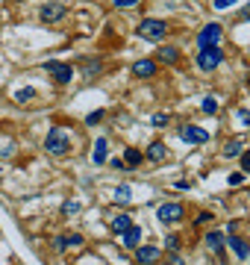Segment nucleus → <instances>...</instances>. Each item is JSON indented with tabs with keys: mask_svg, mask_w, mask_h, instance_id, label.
<instances>
[{
	"mask_svg": "<svg viewBox=\"0 0 250 265\" xmlns=\"http://www.w3.org/2000/svg\"><path fill=\"white\" fill-rule=\"evenodd\" d=\"M174 189H177V192H186V189H191V183H188V180H180V183H174Z\"/></svg>",
	"mask_w": 250,
	"mask_h": 265,
	"instance_id": "c9c22d12",
	"label": "nucleus"
},
{
	"mask_svg": "<svg viewBox=\"0 0 250 265\" xmlns=\"http://www.w3.org/2000/svg\"><path fill=\"white\" fill-rule=\"evenodd\" d=\"M156 56H159V62H165V65H174V62L180 59V47H159Z\"/></svg>",
	"mask_w": 250,
	"mask_h": 265,
	"instance_id": "a211bd4d",
	"label": "nucleus"
},
{
	"mask_svg": "<svg viewBox=\"0 0 250 265\" xmlns=\"http://www.w3.org/2000/svg\"><path fill=\"white\" fill-rule=\"evenodd\" d=\"M242 171H245V174H250V150H245V153H242Z\"/></svg>",
	"mask_w": 250,
	"mask_h": 265,
	"instance_id": "c756f323",
	"label": "nucleus"
},
{
	"mask_svg": "<svg viewBox=\"0 0 250 265\" xmlns=\"http://www.w3.org/2000/svg\"><path fill=\"white\" fill-rule=\"evenodd\" d=\"M124 165H126V171H135V168L141 165V150H135V147H126L124 150Z\"/></svg>",
	"mask_w": 250,
	"mask_h": 265,
	"instance_id": "2eb2a0df",
	"label": "nucleus"
},
{
	"mask_svg": "<svg viewBox=\"0 0 250 265\" xmlns=\"http://www.w3.org/2000/svg\"><path fill=\"white\" fill-rule=\"evenodd\" d=\"M224 233H218V230H212V233H206V251H212V254H221L224 251Z\"/></svg>",
	"mask_w": 250,
	"mask_h": 265,
	"instance_id": "4468645a",
	"label": "nucleus"
},
{
	"mask_svg": "<svg viewBox=\"0 0 250 265\" xmlns=\"http://www.w3.org/2000/svg\"><path fill=\"white\" fill-rule=\"evenodd\" d=\"M250 18V6H245V9H242V21H248Z\"/></svg>",
	"mask_w": 250,
	"mask_h": 265,
	"instance_id": "58836bf2",
	"label": "nucleus"
},
{
	"mask_svg": "<svg viewBox=\"0 0 250 265\" xmlns=\"http://www.w3.org/2000/svg\"><path fill=\"white\" fill-rule=\"evenodd\" d=\"M132 74H135L138 80H147V77L156 74V62H153V59H138V62L132 65Z\"/></svg>",
	"mask_w": 250,
	"mask_h": 265,
	"instance_id": "f8f14e48",
	"label": "nucleus"
},
{
	"mask_svg": "<svg viewBox=\"0 0 250 265\" xmlns=\"http://www.w3.org/2000/svg\"><path fill=\"white\" fill-rule=\"evenodd\" d=\"M135 263L138 265H153V263H159V248H153V245H138L135 248Z\"/></svg>",
	"mask_w": 250,
	"mask_h": 265,
	"instance_id": "1a4fd4ad",
	"label": "nucleus"
},
{
	"mask_svg": "<svg viewBox=\"0 0 250 265\" xmlns=\"http://www.w3.org/2000/svg\"><path fill=\"white\" fill-rule=\"evenodd\" d=\"M112 3H115L118 9H129V6H135L138 0H112Z\"/></svg>",
	"mask_w": 250,
	"mask_h": 265,
	"instance_id": "7c9ffc66",
	"label": "nucleus"
},
{
	"mask_svg": "<svg viewBox=\"0 0 250 265\" xmlns=\"http://www.w3.org/2000/svg\"><path fill=\"white\" fill-rule=\"evenodd\" d=\"M80 209H83V203H80V200H65V203H62V212H65V215H77Z\"/></svg>",
	"mask_w": 250,
	"mask_h": 265,
	"instance_id": "5701e85b",
	"label": "nucleus"
},
{
	"mask_svg": "<svg viewBox=\"0 0 250 265\" xmlns=\"http://www.w3.org/2000/svg\"><path fill=\"white\" fill-rule=\"evenodd\" d=\"M153 265H171V263H162V260H159V263H153Z\"/></svg>",
	"mask_w": 250,
	"mask_h": 265,
	"instance_id": "ea45409f",
	"label": "nucleus"
},
{
	"mask_svg": "<svg viewBox=\"0 0 250 265\" xmlns=\"http://www.w3.org/2000/svg\"><path fill=\"white\" fill-rule=\"evenodd\" d=\"M109 224H112V233H115V236H121L124 230H129V227H132V218H129L126 212H121V215H115Z\"/></svg>",
	"mask_w": 250,
	"mask_h": 265,
	"instance_id": "dca6fc26",
	"label": "nucleus"
},
{
	"mask_svg": "<svg viewBox=\"0 0 250 265\" xmlns=\"http://www.w3.org/2000/svg\"><path fill=\"white\" fill-rule=\"evenodd\" d=\"M221 62H224V50H221L218 44L200 47V53H197V68H200V71H215Z\"/></svg>",
	"mask_w": 250,
	"mask_h": 265,
	"instance_id": "7ed1b4c3",
	"label": "nucleus"
},
{
	"mask_svg": "<svg viewBox=\"0 0 250 265\" xmlns=\"http://www.w3.org/2000/svg\"><path fill=\"white\" fill-rule=\"evenodd\" d=\"M224 242H227V245L236 251V257H239V260H250V245L242 239V236H227Z\"/></svg>",
	"mask_w": 250,
	"mask_h": 265,
	"instance_id": "9d476101",
	"label": "nucleus"
},
{
	"mask_svg": "<svg viewBox=\"0 0 250 265\" xmlns=\"http://www.w3.org/2000/svg\"><path fill=\"white\" fill-rule=\"evenodd\" d=\"M109 165L115 168V171H126V165H124V159H118V156H112V162Z\"/></svg>",
	"mask_w": 250,
	"mask_h": 265,
	"instance_id": "473e14b6",
	"label": "nucleus"
},
{
	"mask_svg": "<svg viewBox=\"0 0 250 265\" xmlns=\"http://www.w3.org/2000/svg\"><path fill=\"white\" fill-rule=\"evenodd\" d=\"M100 121H103V109H94V112H89V115H86V124H89V127L100 124Z\"/></svg>",
	"mask_w": 250,
	"mask_h": 265,
	"instance_id": "393cba45",
	"label": "nucleus"
},
{
	"mask_svg": "<svg viewBox=\"0 0 250 265\" xmlns=\"http://www.w3.org/2000/svg\"><path fill=\"white\" fill-rule=\"evenodd\" d=\"M38 18H41V24H59L65 18V3H44Z\"/></svg>",
	"mask_w": 250,
	"mask_h": 265,
	"instance_id": "0eeeda50",
	"label": "nucleus"
},
{
	"mask_svg": "<svg viewBox=\"0 0 250 265\" xmlns=\"http://www.w3.org/2000/svg\"><path fill=\"white\" fill-rule=\"evenodd\" d=\"M242 153H245V141L236 138V141H227V144H224V156L233 159V156H242Z\"/></svg>",
	"mask_w": 250,
	"mask_h": 265,
	"instance_id": "6ab92c4d",
	"label": "nucleus"
},
{
	"mask_svg": "<svg viewBox=\"0 0 250 265\" xmlns=\"http://www.w3.org/2000/svg\"><path fill=\"white\" fill-rule=\"evenodd\" d=\"M115 200H118V203H126V200H132V192H129V186H115Z\"/></svg>",
	"mask_w": 250,
	"mask_h": 265,
	"instance_id": "4be33fe9",
	"label": "nucleus"
},
{
	"mask_svg": "<svg viewBox=\"0 0 250 265\" xmlns=\"http://www.w3.org/2000/svg\"><path fill=\"white\" fill-rule=\"evenodd\" d=\"M150 124H153V127H165V124H168V115H165V112H159V115L150 118Z\"/></svg>",
	"mask_w": 250,
	"mask_h": 265,
	"instance_id": "a878e982",
	"label": "nucleus"
},
{
	"mask_svg": "<svg viewBox=\"0 0 250 265\" xmlns=\"http://www.w3.org/2000/svg\"><path fill=\"white\" fill-rule=\"evenodd\" d=\"M200 106H203V112H209V115H215V112H218V100L212 98V95H206Z\"/></svg>",
	"mask_w": 250,
	"mask_h": 265,
	"instance_id": "b1692460",
	"label": "nucleus"
},
{
	"mask_svg": "<svg viewBox=\"0 0 250 265\" xmlns=\"http://www.w3.org/2000/svg\"><path fill=\"white\" fill-rule=\"evenodd\" d=\"M206 221H212V212H203V215L197 218V224H206Z\"/></svg>",
	"mask_w": 250,
	"mask_h": 265,
	"instance_id": "4c0bfd02",
	"label": "nucleus"
},
{
	"mask_svg": "<svg viewBox=\"0 0 250 265\" xmlns=\"http://www.w3.org/2000/svg\"><path fill=\"white\" fill-rule=\"evenodd\" d=\"M180 138L188 141V144H206L209 141V132L203 130V127H194V124H183L180 127Z\"/></svg>",
	"mask_w": 250,
	"mask_h": 265,
	"instance_id": "423d86ee",
	"label": "nucleus"
},
{
	"mask_svg": "<svg viewBox=\"0 0 250 265\" xmlns=\"http://www.w3.org/2000/svg\"><path fill=\"white\" fill-rule=\"evenodd\" d=\"M44 71H47L56 83H62V86H68V83L74 80V68L68 65V62H44Z\"/></svg>",
	"mask_w": 250,
	"mask_h": 265,
	"instance_id": "39448f33",
	"label": "nucleus"
},
{
	"mask_svg": "<svg viewBox=\"0 0 250 265\" xmlns=\"http://www.w3.org/2000/svg\"><path fill=\"white\" fill-rule=\"evenodd\" d=\"M100 71H103V59H86L83 62V74L86 77H97Z\"/></svg>",
	"mask_w": 250,
	"mask_h": 265,
	"instance_id": "aec40b11",
	"label": "nucleus"
},
{
	"mask_svg": "<svg viewBox=\"0 0 250 265\" xmlns=\"http://www.w3.org/2000/svg\"><path fill=\"white\" fill-rule=\"evenodd\" d=\"M135 33L141 35V38H147V41H162L165 33H168V24L159 21V18H144V21H138Z\"/></svg>",
	"mask_w": 250,
	"mask_h": 265,
	"instance_id": "f03ea898",
	"label": "nucleus"
},
{
	"mask_svg": "<svg viewBox=\"0 0 250 265\" xmlns=\"http://www.w3.org/2000/svg\"><path fill=\"white\" fill-rule=\"evenodd\" d=\"M106 153H109V141L100 135L94 138V153H92V162L94 165H106Z\"/></svg>",
	"mask_w": 250,
	"mask_h": 265,
	"instance_id": "ddd939ff",
	"label": "nucleus"
},
{
	"mask_svg": "<svg viewBox=\"0 0 250 265\" xmlns=\"http://www.w3.org/2000/svg\"><path fill=\"white\" fill-rule=\"evenodd\" d=\"M221 33H224L221 24H206V27L197 33V44H200V47H212V44L221 41Z\"/></svg>",
	"mask_w": 250,
	"mask_h": 265,
	"instance_id": "6e6552de",
	"label": "nucleus"
},
{
	"mask_svg": "<svg viewBox=\"0 0 250 265\" xmlns=\"http://www.w3.org/2000/svg\"><path fill=\"white\" fill-rule=\"evenodd\" d=\"M168 263H171V265H183V257H180L177 251H171V257H168Z\"/></svg>",
	"mask_w": 250,
	"mask_h": 265,
	"instance_id": "f704fd0d",
	"label": "nucleus"
},
{
	"mask_svg": "<svg viewBox=\"0 0 250 265\" xmlns=\"http://www.w3.org/2000/svg\"><path fill=\"white\" fill-rule=\"evenodd\" d=\"M168 156V147L162 144V141H150V147H147V159L150 162H162Z\"/></svg>",
	"mask_w": 250,
	"mask_h": 265,
	"instance_id": "f3484780",
	"label": "nucleus"
},
{
	"mask_svg": "<svg viewBox=\"0 0 250 265\" xmlns=\"http://www.w3.org/2000/svg\"><path fill=\"white\" fill-rule=\"evenodd\" d=\"M121 245H124L126 251H135V248L141 245V227H135V224H132L129 230L121 233Z\"/></svg>",
	"mask_w": 250,
	"mask_h": 265,
	"instance_id": "9b49d317",
	"label": "nucleus"
},
{
	"mask_svg": "<svg viewBox=\"0 0 250 265\" xmlns=\"http://www.w3.org/2000/svg\"><path fill=\"white\" fill-rule=\"evenodd\" d=\"M44 147H47V153H53V156H65V153L71 150V135H68V130L50 127L47 135H44Z\"/></svg>",
	"mask_w": 250,
	"mask_h": 265,
	"instance_id": "f257e3e1",
	"label": "nucleus"
},
{
	"mask_svg": "<svg viewBox=\"0 0 250 265\" xmlns=\"http://www.w3.org/2000/svg\"><path fill=\"white\" fill-rule=\"evenodd\" d=\"M53 248H56V251H68V239H65V236H56V239H53Z\"/></svg>",
	"mask_w": 250,
	"mask_h": 265,
	"instance_id": "c85d7f7f",
	"label": "nucleus"
},
{
	"mask_svg": "<svg viewBox=\"0 0 250 265\" xmlns=\"http://www.w3.org/2000/svg\"><path fill=\"white\" fill-rule=\"evenodd\" d=\"M230 6H236V0H215V9H230Z\"/></svg>",
	"mask_w": 250,
	"mask_h": 265,
	"instance_id": "72a5a7b5",
	"label": "nucleus"
},
{
	"mask_svg": "<svg viewBox=\"0 0 250 265\" xmlns=\"http://www.w3.org/2000/svg\"><path fill=\"white\" fill-rule=\"evenodd\" d=\"M80 245H83V236L80 233H71L68 236V248H80Z\"/></svg>",
	"mask_w": 250,
	"mask_h": 265,
	"instance_id": "bb28decb",
	"label": "nucleus"
},
{
	"mask_svg": "<svg viewBox=\"0 0 250 265\" xmlns=\"http://www.w3.org/2000/svg\"><path fill=\"white\" fill-rule=\"evenodd\" d=\"M239 118H242V124H250V112L248 109H239Z\"/></svg>",
	"mask_w": 250,
	"mask_h": 265,
	"instance_id": "e433bc0d",
	"label": "nucleus"
},
{
	"mask_svg": "<svg viewBox=\"0 0 250 265\" xmlns=\"http://www.w3.org/2000/svg\"><path fill=\"white\" fill-rule=\"evenodd\" d=\"M242 180H245V171H236V174H230V183H233V186H239Z\"/></svg>",
	"mask_w": 250,
	"mask_h": 265,
	"instance_id": "2f4dec72",
	"label": "nucleus"
},
{
	"mask_svg": "<svg viewBox=\"0 0 250 265\" xmlns=\"http://www.w3.org/2000/svg\"><path fill=\"white\" fill-rule=\"evenodd\" d=\"M32 98H35V89H32V86H24V89L15 92V100H18V103H27V100H32Z\"/></svg>",
	"mask_w": 250,
	"mask_h": 265,
	"instance_id": "412c9836",
	"label": "nucleus"
},
{
	"mask_svg": "<svg viewBox=\"0 0 250 265\" xmlns=\"http://www.w3.org/2000/svg\"><path fill=\"white\" fill-rule=\"evenodd\" d=\"M183 215H186L183 203H162L156 212V218L162 224H177V221H183Z\"/></svg>",
	"mask_w": 250,
	"mask_h": 265,
	"instance_id": "20e7f679",
	"label": "nucleus"
},
{
	"mask_svg": "<svg viewBox=\"0 0 250 265\" xmlns=\"http://www.w3.org/2000/svg\"><path fill=\"white\" fill-rule=\"evenodd\" d=\"M165 248H168V251H180V239H177V236H168V239H165Z\"/></svg>",
	"mask_w": 250,
	"mask_h": 265,
	"instance_id": "cd10ccee",
	"label": "nucleus"
}]
</instances>
